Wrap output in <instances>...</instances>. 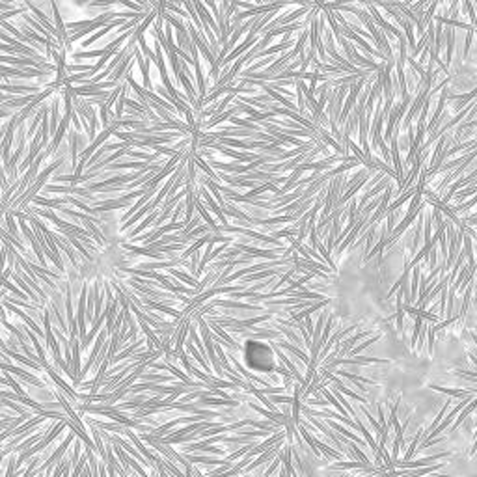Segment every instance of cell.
<instances>
[{
    "label": "cell",
    "instance_id": "cell-1",
    "mask_svg": "<svg viewBox=\"0 0 477 477\" xmlns=\"http://www.w3.org/2000/svg\"><path fill=\"white\" fill-rule=\"evenodd\" d=\"M0 62H6L11 66H36L32 58H11V56H0Z\"/></svg>",
    "mask_w": 477,
    "mask_h": 477
},
{
    "label": "cell",
    "instance_id": "cell-2",
    "mask_svg": "<svg viewBox=\"0 0 477 477\" xmlns=\"http://www.w3.org/2000/svg\"><path fill=\"white\" fill-rule=\"evenodd\" d=\"M280 347H284V349H287V351L294 352V354H296V356H298V358H300V360L304 362V364H308V362H310V358H308V356H306L304 352H300V351H298V349H296V347H293V345H289V343H287V341H280Z\"/></svg>",
    "mask_w": 477,
    "mask_h": 477
},
{
    "label": "cell",
    "instance_id": "cell-3",
    "mask_svg": "<svg viewBox=\"0 0 477 477\" xmlns=\"http://www.w3.org/2000/svg\"><path fill=\"white\" fill-rule=\"evenodd\" d=\"M367 332H371V328H369ZM367 332H364V334L354 335L352 339H347V341H343V352H341V354H345V352H349V351H351V347H354V343H356L358 339H362V337H366V334H367Z\"/></svg>",
    "mask_w": 477,
    "mask_h": 477
},
{
    "label": "cell",
    "instance_id": "cell-4",
    "mask_svg": "<svg viewBox=\"0 0 477 477\" xmlns=\"http://www.w3.org/2000/svg\"><path fill=\"white\" fill-rule=\"evenodd\" d=\"M433 390H436V392H440V394H447L451 395V397H462V395H466L470 392H461V390H445V388H438V386H431Z\"/></svg>",
    "mask_w": 477,
    "mask_h": 477
},
{
    "label": "cell",
    "instance_id": "cell-5",
    "mask_svg": "<svg viewBox=\"0 0 477 477\" xmlns=\"http://www.w3.org/2000/svg\"><path fill=\"white\" fill-rule=\"evenodd\" d=\"M330 425H332V427H334V429H337V431H339V433H343L345 436H351L352 440H354V442H358V444H360V445H366V444H364V440H360V438H358V436H356V435H351V433H349V431H345L343 427H339V425H337V423H330Z\"/></svg>",
    "mask_w": 477,
    "mask_h": 477
},
{
    "label": "cell",
    "instance_id": "cell-6",
    "mask_svg": "<svg viewBox=\"0 0 477 477\" xmlns=\"http://www.w3.org/2000/svg\"><path fill=\"white\" fill-rule=\"evenodd\" d=\"M377 339H380V334H377V335H375V337H373V339H367V341H366V343H362L360 347H356V349H354V352H362V351H364V349H366V347H369V345H373V343H375Z\"/></svg>",
    "mask_w": 477,
    "mask_h": 477
},
{
    "label": "cell",
    "instance_id": "cell-7",
    "mask_svg": "<svg viewBox=\"0 0 477 477\" xmlns=\"http://www.w3.org/2000/svg\"><path fill=\"white\" fill-rule=\"evenodd\" d=\"M8 9H13V6H11L9 2H4V0H0V13H2V11H8Z\"/></svg>",
    "mask_w": 477,
    "mask_h": 477
},
{
    "label": "cell",
    "instance_id": "cell-8",
    "mask_svg": "<svg viewBox=\"0 0 477 477\" xmlns=\"http://www.w3.org/2000/svg\"><path fill=\"white\" fill-rule=\"evenodd\" d=\"M278 464H280V459H276V461L272 462V466H270V468H268L267 472H265V476H270V474H272V472H274V470L278 468Z\"/></svg>",
    "mask_w": 477,
    "mask_h": 477
}]
</instances>
